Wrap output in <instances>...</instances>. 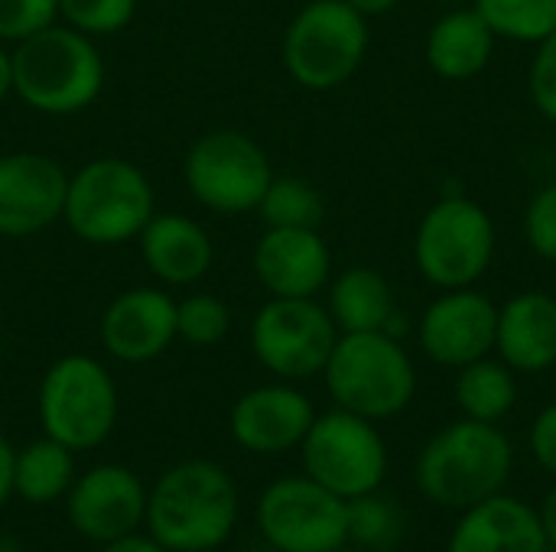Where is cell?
I'll list each match as a JSON object with an SVG mask.
<instances>
[{
    "label": "cell",
    "mask_w": 556,
    "mask_h": 552,
    "mask_svg": "<svg viewBox=\"0 0 556 552\" xmlns=\"http://www.w3.org/2000/svg\"><path fill=\"white\" fill-rule=\"evenodd\" d=\"M541 524H544V534H547V543L556 550V485L551 488V495L544 498V504H541Z\"/></svg>",
    "instance_id": "37"
},
{
    "label": "cell",
    "mask_w": 556,
    "mask_h": 552,
    "mask_svg": "<svg viewBox=\"0 0 556 552\" xmlns=\"http://www.w3.org/2000/svg\"><path fill=\"white\" fill-rule=\"evenodd\" d=\"M345 3H352L362 16H381V13L394 10L401 0H345Z\"/></svg>",
    "instance_id": "39"
},
{
    "label": "cell",
    "mask_w": 556,
    "mask_h": 552,
    "mask_svg": "<svg viewBox=\"0 0 556 552\" xmlns=\"http://www.w3.org/2000/svg\"><path fill=\"white\" fill-rule=\"evenodd\" d=\"M59 16L91 39L117 36L134 23L137 0H59Z\"/></svg>",
    "instance_id": "30"
},
{
    "label": "cell",
    "mask_w": 556,
    "mask_h": 552,
    "mask_svg": "<svg viewBox=\"0 0 556 552\" xmlns=\"http://www.w3.org/2000/svg\"><path fill=\"white\" fill-rule=\"evenodd\" d=\"M323 374L336 407L371 423L404 413L417 394V368L388 332L339 335Z\"/></svg>",
    "instance_id": "5"
},
{
    "label": "cell",
    "mask_w": 556,
    "mask_h": 552,
    "mask_svg": "<svg viewBox=\"0 0 556 552\" xmlns=\"http://www.w3.org/2000/svg\"><path fill=\"white\" fill-rule=\"evenodd\" d=\"M13 468H16V449L0 436V508L13 498Z\"/></svg>",
    "instance_id": "36"
},
{
    "label": "cell",
    "mask_w": 556,
    "mask_h": 552,
    "mask_svg": "<svg viewBox=\"0 0 556 552\" xmlns=\"http://www.w3.org/2000/svg\"><path fill=\"white\" fill-rule=\"evenodd\" d=\"M525 238L534 254L556 260V182L544 185L525 211Z\"/></svg>",
    "instance_id": "32"
},
{
    "label": "cell",
    "mask_w": 556,
    "mask_h": 552,
    "mask_svg": "<svg viewBox=\"0 0 556 552\" xmlns=\"http://www.w3.org/2000/svg\"><path fill=\"white\" fill-rule=\"evenodd\" d=\"M329 316L339 335L352 332H388L397 316L388 280L371 267H349L329 283Z\"/></svg>",
    "instance_id": "23"
},
{
    "label": "cell",
    "mask_w": 556,
    "mask_h": 552,
    "mask_svg": "<svg viewBox=\"0 0 556 552\" xmlns=\"http://www.w3.org/2000/svg\"><path fill=\"white\" fill-rule=\"evenodd\" d=\"M137 244L143 267L163 286H195L215 264V244L208 231L179 211H153Z\"/></svg>",
    "instance_id": "20"
},
{
    "label": "cell",
    "mask_w": 556,
    "mask_h": 552,
    "mask_svg": "<svg viewBox=\"0 0 556 552\" xmlns=\"http://www.w3.org/2000/svg\"><path fill=\"white\" fill-rule=\"evenodd\" d=\"M492 254L495 224L489 211L466 195H446L424 215L417 228V270L440 290L472 286L489 270Z\"/></svg>",
    "instance_id": "10"
},
{
    "label": "cell",
    "mask_w": 556,
    "mask_h": 552,
    "mask_svg": "<svg viewBox=\"0 0 556 552\" xmlns=\"http://www.w3.org/2000/svg\"><path fill=\"white\" fill-rule=\"evenodd\" d=\"M300 452L303 472L342 501L375 495L388 478V446L378 426L339 407L313 420Z\"/></svg>",
    "instance_id": "8"
},
{
    "label": "cell",
    "mask_w": 556,
    "mask_h": 552,
    "mask_svg": "<svg viewBox=\"0 0 556 552\" xmlns=\"http://www.w3.org/2000/svg\"><path fill=\"white\" fill-rule=\"evenodd\" d=\"M495 325L498 306L489 296L463 286L446 290L424 309L417 338L430 361L443 368H466L495 351Z\"/></svg>",
    "instance_id": "15"
},
{
    "label": "cell",
    "mask_w": 556,
    "mask_h": 552,
    "mask_svg": "<svg viewBox=\"0 0 556 552\" xmlns=\"http://www.w3.org/2000/svg\"><path fill=\"white\" fill-rule=\"evenodd\" d=\"M332 552H362V550H349V547H339V550H332Z\"/></svg>",
    "instance_id": "41"
},
{
    "label": "cell",
    "mask_w": 556,
    "mask_h": 552,
    "mask_svg": "<svg viewBox=\"0 0 556 552\" xmlns=\"http://www.w3.org/2000/svg\"><path fill=\"white\" fill-rule=\"evenodd\" d=\"M98 552H166L150 534L147 537H140L137 530L134 534H127V537H117V540H111V543H101V550Z\"/></svg>",
    "instance_id": "35"
},
{
    "label": "cell",
    "mask_w": 556,
    "mask_h": 552,
    "mask_svg": "<svg viewBox=\"0 0 556 552\" xmlns=\"http://www.w3.org/2000/svg\"><path fill=\"white\" fill-rule=\"evenodd\" d=\"M104 55L72 26H46L13 46V94L49 117H72L104 91Z\"/></svg>",
    "instance_id": "2"
},
{
    "label": "cell",
    "mask_w": 556,
    "mask_h": 552,
    "mask_svg": "<svg viewBox=\"0 0 556 552\" xmlns=\"http://www.w3.org/2000/svg\"><path fill=\"white\" fill-rule=\"evenodd\" d=\"M153 211V182L130 159L98 156L68 176L62 221L85 244L121 247L137 241Z\"/></svg>",
    "instance_id": "4"
},
{
    "label": "cell",
    "mask_w": 556,
    "mask_h": 552,
    "mask_svg": "<svg viewBox=\"0 0 556 552\" xmlns=\"http://www.w3.org/2000/svg\"><path fill=\"white\" fill-rule=\"evenodd\" d=\"M401 537V514L378 491L349 501V540L365 550H388Z\"/></svg>",
    "instance_id": "29"
},
{
    "label": "cell",
    "mask_w": 556,
    "mask_h": 552,
    "mask_svg": "<svg viewBox=\"0 0 556 552\" xmlns=\"http://www.w3.org/2000/svg\"><path fill=\"white\" fill-rule=\"evenodd\" d=\"M65 514L78 537L111 543L134 534L147 517V488L124 465H94L78 475L65 495Z\"/></svg>",
    "instance_id": "14"
},
{
    "label": "cell",
    "mask_w": 556,
    "mask_h": 552,
    "mask_svg": "<svg viewBox=\"0 0 556 552\" xmlns=\"http://www.w3.org/2000/svg\"><path fill=\"white\" fill-rule=\"evenodd\" d=\"M251 264L261 286L283 299H313L332 273V254L319 228H267Z\"/></svg>",
    "instance_id": "18"
},
{
    "label": "cell",
    "mask_w": 556,
    "mask_h": 552,
    "mask_svg": "<svg viewBox=\"0 0 556 552\" xmlns=\"http://www.w3.org/2000/svg\"><path fill=\"white\" fill-rule=\"evenodd\" d=\"M489 29L511 42H541L556 29V0H476Z\"/></svg>",
    "instance_id": "27"
},
{
    "label": "cell",
    "mask_w": 556,
    "mask_h": 552,
    "mask_svg": "<svg viewBox=\"0 0 556 552\" xmlns=\"http://www.w3.org/2000/svg\"><path fill=\"white\" fill-rule=\"evenodd\" d=\"M59 20V0H0V42H23L26 36Z\"/></svg>",
    "instance_id": "31"
},
{
    "label": "cell",
    "mask_w": 556,
    "mask_h": 552,
    "mask_svg": "<svg viewBox=\"0 0 556 552\" xmlns=\"http://www.w3.org/2000/svg\"><path fill=\"white\" fill-rule=\"evenodd\" d=\"M182 176L189 195L202 208L218 215H244L257 211L274 179V166L254 137L241 130H208L189 146Z\"/></svg>",
    "instance_id": "9"
},
{
    "label": "cell",
    "mask_w": 556,
    "mask_h": 552,
    "mask_svg": "<svg viewBox=\"0 0 556 552\" xmlns=\"http://www.w3.org/2000/svg\"><path fill=\"white\" fill-rule=\"evenodd\" d=\"M241 511L235 478L205 459H189L160 475L147 491V530L166 552H212L235 534Z\"/></svg>",
    "instance_id": "1"
},
{
    "label": "cell",
    "mask_w": 556,
    "mask_h": 552,
    "mask_svg": "<svg viewBox=\"0 0 556 552\" xmlns=\"http://www.w3.org/2000/svg\"><path fill=\"white\" fill-rule=\"evenodd\" d=\"M176 342V299L156 286H134L101 316V345L114 361L147 364Z\"/></svg>",
    "instance_id": "17"
},
{
    "label": "cell",
    "mask_w": 556,
    "mask_h": 552,
    "mask_svg": "<svg viewBox=\"0 0 556 552\" xmlns=\"http://www.w3.org/2000/svg\"><path fill=\"white\" fill-rule=\"evenodd\" d=\"M257 211L267 228H319L326 202L313 182L300 176H274Z\"/></svg>",
    "instance_id": "26"
},
{
    "label": "cell",
    "mask_w": 556,
    "mask_h": 552,
    "mask_svg": "<svg viewBox=\"0 0 556 552\" xmlns=\"http://www.w3.org/2000/svg\"><path fill=\"white\" fill-rule=\"evenodd\" d=\"M0 361H3V322H0Z\"/></svg>",
    "instance_id": "40"
},
{
    "label": "cell",
    "mask_w": 556,
    "mask_h": 552,
    "mask_svg": "<svg viewBox=\"0 0 556 552\" xmlns=\"http://www.w3.org/2000/svg\"><path fill=\"white\" fill-rule=\"evenodd\" d=\"M368 52V16L345 0H309L283 33V68L306 91L345 85Z\"/></svg>",
    "instance_id": "7"
},
{
    "label": "cell",
    "mask_w": 556,
    "mask_h": 552,
    "mask_svg": "<svg viewBox=\"0 0 556 552\" xmlns=\"http://www.w3.org/2000/svg\"><path fill=\"white\" fill-rule=\"evenodd\" d=\"M531 98L534 107L556 124V29L538 42L531 62Z\"/></svg>",
    "instance_id": "33"
},
{
    "label": "cell",
    "mask_w": 556,
    "mask_h": 552,
    "mask_svg": "<svg viewBox=\"0 0 556 552\" xmlns=\"http://www.w3.org/2000/svg\"><path fill=\"white\" fill-rule=\"evenodd\" d=\"M316 420L313 400L293 384H261L231 407V439L254 455H283L296 449Z\"/></svg>",
    "instance_id": "16"
},
{
    "label": "cell",
    "mask_w": 556,
    "mask_h": 552,
    "mask_svg": "<svg viewBox=\"0 0 556 552\" xmlns=\"http://www.w3.org/2000/svg\"><path fill=\"white\" fill-rule=\"evenodd\" d=\"M456 403L466 420L502 423L518 403V381L505 361H492L489 355L459 368L456 377Z\"/></svg>",
    "instance_id": "25"
},
{
    "label": "cell",
    "mask_w": 556,
    "mask_h": 552,
    "mask_svg": "<svg viewBox=\"0 0 556 552\" xmlns=\"http://www.w3.org/2000/svg\"><path fill=\"white\" fill-rule=\"evenodd\" d=\"M541 514L511 495L485 498L463 511L450 534L446 552H547Z\"/></svg>",
    "instance_id": "19"
},
{
    "label": "cell",
    "mask_w": 556,
    "mask_h": 552,
    "mask_svg": "<svg viewBox=\"0 0 556 552\" xmlns=\"http://www.w3.org/2000/svg\"><path fill=\"white\" fill-rule=\"evenodd\" d=\"M495 33L479 16V10H453L437 20L427 36V62L440 78L466 81L479 75L495 49Z\"/></svg>",
    "instance_id": "22"
},
{
    "label": "cell",
    "mask_w": 556,
    "mask_h": 552,
    "mask_svg": "<svg viewBox=\"0 0 556 552\" xmlns=\"http://www.w3.org/2000/svg\"><path fill=\"white\" fill-rule=\"evenodd\" d=\"M515 472V449L498 423L459 420L440 429L420 452L414 478L427 501L466 511L505 491Z\"/></svg>",
    "instance_id": "3"
},
{
    "label": "cell",
    "mask_w": 556,
    "mask_h": 552,
    "mask_svg": "<svg viewBox=\"0 0 556 552\" xmlns=\"http://www.w3.org/2000/svg\"><path fill=\"white\" fill-rule=\"evenodd\" d=\"M495 351L515 374H544L556 364V296L521 293L498 309Z\"/></svg>",
    "instance_id": "21"
},
{
    "label": "cell",
    "mask_w": 556,
    "mask_h": 552,
    "mask_svg": "<svg viewBox=\"0 0 556 552\" xmlns=\"http://www.w3.org/2000/svg\"><path fill=\"white\" fill-rule=\"evenodd\" d=\"M257 527L277 552H332L349 543V501L309 475H287L264 488Z\"/></svg>",
    "instance_id": "12"
},
{
    "label": "cell",
    "mask_w": 556,
    "mask_h": 552,
    "mask_svg": "<svg viewBox=\"0 0 556 552\" xmlns=\"http://www.w3.org/2000/svg\"><path fill=\"white\" fill-rule=\"evenodd\" d=\"M75 482V452L49 436L16 452L13 495L26 504H52L68 495Z\"/></svg>",
    "instance_id": "24"
},
{
    "label": "cell",
    "mask_w": 556,
    "mask_h": 552,
    "mask_svg": "<svg viewBox=\"0 0 556 552\" xmlns=\"http://www.w3.org/2000/svg\"><path fill=\"white\" fill-rule=\"evenodd\" d=\"M68 172L36 150L0 156V238H33L62 221Z\"/></svg>",
    "instance_id": "13"
},
{
    "label": "cell",
    "mask_w": 556,
    "mask_h": 552,
    "mask_svg": "<svg viewBox=\"0 0 556 552\" xmlns=\"http://www.w3.org/2000/svg\"><path fill=\"white\" fill-rule=\"evenodd\" d=\"M339 329L326 306L313 299L270 296L251 319V351L280 381H306L323 374Z\"/></svg>",
    "instance_id": "11"
},
{
    "label": "cell",
    "mask_w": 556,
    "mask_h": 552,
    "mask_svg": "<svg viewBox=\"0 0 556 552\" xmlns=\"http://www.w3.org/2000/svg\"><path fill=\"white\" fill-rule=\"evenodd\" d=\"M117 384L111 371L91 355H65L49 364L39 381L36 413L42 436L72 452L98 449L117 423Z\"/></svg>",
    "instance_id": "6"
},
{
    "label": "cell",
    "mask_w": 556,
    "mask_h": 552,
    "mask_svg": "<svg viewBox=\"0 0 556 552\" xmlns=\"http://www.w3.org/2000/svg\"><path fill=\"white\" fill-rule=\"evenodd\" d=\"M13 94V49L0 42V101Z\"/></svg>",
    "instance_id": "38"
},
{
    "label": "cell",
    "mask_w": 556,
    "mask_h": 552,
    "mask_svg": "<svg viewBox=\"0 0 556 552\" xmlns=\"http://www.w3.org/2000/svg\"><path fill=\"white\" fill-rule=\"evenodd\" d=\"M531 455L547 475L556 478V403L544 407L531 423Z\"/></svg>",
    "instance_id": "34"
},
{
    "label": "cell",
    "mask_w": 556,
    "mask_h": 552,
    "mask_svg": "<svg viewBox=\"0 0 556 552\" xmlns=\"http://www.w3.org/2000/svg\"><path fill=\"white\" fill-rule=\"evenodd\" d=\"M554 296H556V283H554Z\"/></svg>",
    "instance_id": "42"
},
{
    "label": "cell",
    "mask_w": 556,
    "mask_h": 552,
    "mask_svg": "<svg viewBox=\"0 0 556 552\" xmlns=\"http://www.w3.org/2000/svg\"><path fill=\"white\" fill-rule=\"evenodd\" d=\"M231 332V309L212 293H189L176 303V338L192 348L222 345Z\"/></svg>",
    "instance_id": "28"
}]
</instances>
